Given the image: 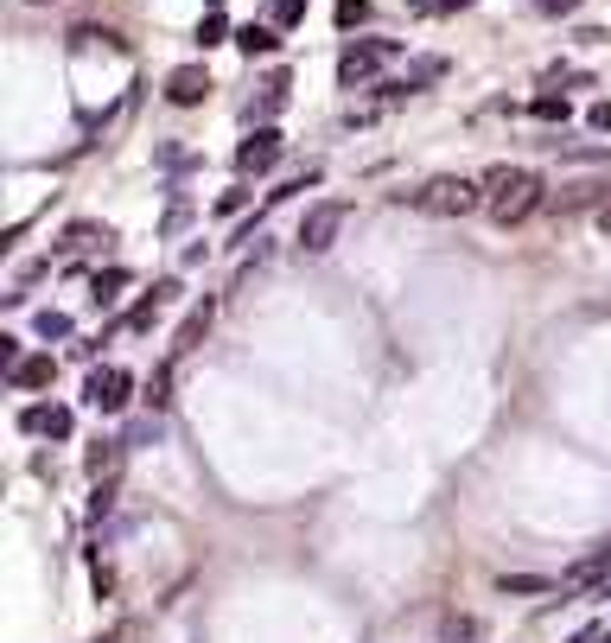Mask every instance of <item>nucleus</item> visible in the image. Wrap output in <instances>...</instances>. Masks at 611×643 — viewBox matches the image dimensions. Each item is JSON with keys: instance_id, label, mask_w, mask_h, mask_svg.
Here are the masks:
<instances>
[{"instance_id": "nucleus-1", "label": "nucleus", "mask_w": 611, "mask_h": 643, "mask_svg": "<svg viewBox=\"0 0 611 643\" xmlns=\"http://www.w3.org/2000/svg\"><path fill=\"white\" fill-rule=\"evenodd\" d=\"M541 204H548L541 172H529V166H491L484 172V211H491L503 230H510V223H529Z\"/></svg>"}, {"instance_id": "nucleus-2", "label": "nucleus", "mask_w": 611, "mask_h": 643, "mask_svg": "<svg viewBox=\"0 0 611 643\" xmlns=\"http://www.w3.org/2000/svg\"><path fill=\"white\" fill-rule=\"evenodd\" d=\"M414 211L427 217H471L484 211V179H465V172H440V179H427L421 191H408Z\"/></svg>"}, {"instance_id": "nucleus-3", "label": "nucleus", "mask_w": 611, "mask_h": 643, "mask_svg": "<svg viewBox=\"0 0 611 643\" xmlns=\"http://www.w3.org/2000/svg\"><path fill=\"white\" fill-rule=\"evenodd\" d=\"M344 223H351V204H338V198L312 204V211H306V223H300V255H325L331 242L344 236Z\"/></svg>"}, {"instance_id": "nucleus-4", "label": "nucleus", "mask_w": 611, "mask_h": 643, "mask_svg": "<svg viewBox=\"0 0 611 643\" xmlns=\"http://www.w3.org/2000/svg\"><path fill=\"white\" fill-rule=\"evenodd\" d=\"M128 389H134L128 370H96L90 382H83V402H90L96 414H121L128 408Z\"/></svg>"}, {"instance_id": "nucleus-5", "label": "nucleus", "mask_w": 611, "mask_h": 643, "mask_svg": "<svg viewBox=\"0 0 611 643\" xmlns=\"http://www.w3.org/2000/svg\"><path fill=\"white\" fill-rule=\"evenodd\" d=\"M204 96H211V71H204V64H179V71L166 77V102H179V109H198Z\"/></svg>"}, {"instance_id": "nucleus-6", "label": "nucleus", "mask_w": 611, "mask_h": 643, "mask_svg": "<svg viewBox=\"0 0 611 643\" xmlns=\"http://www.w3.org/2000/svg\"><path fill=\"white\" fill-rule=\"evenodd\" d=\"M236 160H242V172H274V166H281V134H274V128H255L249 141H242Z\"/></svg>"}, {"instance_id": "nucleus-7", "label": "nucleus", "mask_w": 611, "mask_h": 643, "mask_svg": "<svg viewBox=\"0 0 611 643\" xmlns=\"http://www.w3.org/2000/svg\"><path fill=\"white\" fill-rule=\"evenodd\" d=\"M382 58H389V45H351V51L338 58V83H344V90H357V83L370 77Z\"/></svg>"}, {"instance_id": "nucleus-8", "label": "nucleus", "mask_w": 611, "mask_h": 643, "mask_svg": "<svg viewBox=\"0 0 611 643\" xmlns=\"http://www.w3.org/2000/svg\"><path fill=\"white\" fill-rule=\"evenodd\" d=\"M172 293H179V281H160V287H153V293H147V300L134 306V312H128V319H121V325H128V332H147V325H153V319H160V312L172 306Z\"/></svg>"}, {"instance_id": "nucleus-9", "label": "nucleus", "mask_w": 611, "mask_h": 643, "mask_svg": "<svg viewBox=\"0 0 611 643\" xmlns=\"http://www.w3.org/2000/svg\"><path fill=\"white\" fill-rule=\"evenodd\" d=\"M20 427L26 433H51V440H71V408H26Z\"/></svg>"}, {"instance_id": "nucleus-10", "label": "nucleus", "mask_w": 611, "mask_h": 643, "mask_svg": "<svg viewBox=\"0 0 611 643\" xmlns=\"http://www.w3.org/2000/svg\"><path fill=\"white\" fill-rule=\"evenodd\" d=\"M13 389H51V376H58V363H51V357H20V363H13Z\"/></svg>"}, {"instance_id": "nucleus-11", "label": "nucleus", "mask_w": 611, "mask_h": 643, "mask_svg": "<svg viewBox=\"0 0 611 643\" xmlns=\"http://www.w3.org/2000/svg\"><path fill=\"white\" fill-rule=\"evenodd\" d=\"M211 312H217L211 300H204V306H191V312H185V325H179V338H172V351H179V357H185V351H191V344H198L204 332H211Z\"/></svg>"}, {"instance_id": "nucleus-12", "label": "nucleus", "mask_w": 611, "mask_h": 643, "mask_svg": "<svg viewBox=\"0 0 611 643\" xmlns=\"http://www.w3.org/2000/svg\"><path fill=\"white\" fill-rule=\"evenodd\" d=\"M599 573H611V542H605L599 554H586L580 567H567V580H561V586H567V593H580V586H592Z\"/></svg>"}, {"instance_id": "nucleus-13", "label": "nucleus", "mask_w": 611, "mask_h": 643, "mask_svg": "<svg viewBox=\"0 0 611 643\" xmlns=\"http://www.w3.org/2000/svg\"><path fill=\"white\" fill-rule=\"evenodd\" d=\"M96 242H115V230L109 223H71V230H64V249H96Z\"/></svg>"}, {"instance_id": "nucleus-14", "label": "nucleus", "mask_w": 611, "mask_h": 643, "mask_svg": "<svg viewBox=\"0 0 611 643\" xmlns=\"http://www.w3.org/2000/svg\"><path fill=\"white\" fill-rule=\"evenodd\" d=\"M236 45L249 51V58H268V51L281 45V39H274V26H242V32H236Z\"/></svg>"}, {"instance_id": "nucleus-15", "label": "nucleus", "mask_w": 611, "mask_h": 643, "mask_svg": "<svg viewBox=\"0 0 611 643\" xmlns=\"http://www.w3.org/2000/svg\"><path fill=\"white\" fill-rule=\"evenodd\" d=\"M586 204H605V185H567L561 217H567V211H586Z\"/></svg>"}, {"instance_id": "nucleus-16", "label": "nucleus", "mask_w": 611, "mask_h": 643, "mask_svg": "<svg viewBox=\"0 0 611 643\" xmlns=\"http://www.w3.org/2000/svg\"><path fill=\"white\" fill-rule=\"evenodd\" d=\"M121 287H128V274H121V268H109V274H96V281H90L96 306H115V293H121Z\"/></svg>"}, {"instance_id": "nucleus-17", "label": "nucleus", "mask_w": 611, "mask_h": 643, "mask_svg": "<svg viewBox=\"0 0 611 643\" xmlns=\"http://www.w3.org/2000/svg\"><path fill=\"white\" fill-rule=\"evenodd\" d=\"M230 39V26H223V13H204L198 20V45H223Z\"/></svg>"}, {"instance_id": "nucleus-18", "label": "nucleus", "mask_w": 611, "mask_h": 643, "mask_svg": "<svg viewBox=\"0 0 611 643\" xmlns=\"http://www.w3.org/2000/svg\"><path fill=\"white\" fill-rule=\"evenodd\" d=\"M503 593H548V580H529V573H503Z\"/></svg>"}, {"instance_id": "nucleus-19", "label": "nucleus", "mask_w": 611, "mask_h": 643, "mask_svg": "<svg viewBox=\"0 0 611 643\" xmlns=\"http://www.w3.org/2000/svg\"><path fill=\"white\" fill-rule=\"evenodd\" d=\"M370 20V0H338V26H363Z\"/></svg>"}, {"instance_id": "nucleus-20", "label": "nucleus", "mask_w": 611, "mask_h": 643, "mask_svg": "<svg viewBox=\"0 0 611 643\" xmlns=\"http://www.w3.org/2000/svg\"><path fill=\"white\" fill-rule=\"evenodd\" d=\"M39 338H71V319L64 312H39Z\"/></svg>"}, {"instance_id": "nucleus-21", "label": "nucleus", "mask_w": 611, "mask_h": 643, "mask_svg": "<svg viewBox=\"0 0 611 643\" xmlns=\"http://www.w3.org/2000/svg\"><path fill=\"white\" fill-rule=\"evenodd\" d=\"M306 20V0H274V26H293Z\"/></svg>"}, {"instance_id": "nucleus-22", "label": "nucleus", "mask_w": 611, "mask_h": 643, "mask_svg": "<svg viewBox=\"0 0 611 643\" xmlns=\"http://www.w3.org/2000/svg\"><path fill=\"white\" fill-rule=\"evenodd\" d=\"M535 115L541 121H567V102L561 96H535Z\"/></svg>"}, {"instance_id": "nucleus-23", "label": "nucleus", "mask_w": 611, "mask_h": 643, "mask_svg": "<svg viewBox=\"0 0 611 643\" xmlns=\"http://www.w3.org/2000/svg\"><path fill=\"white\" fill-rule=\"evenodd\" d=\"M102 472H115V446H96L90 453V478H102Z\"/></svg>"}, {"instance_id": "nucleus-24", "label": "nucleus", "mask_w": 611, "mask_h": 643, "mask_svg": "<svg viewBox=\"0 0 611 643\" xmlns=\"http://www.w3.org/2000/svg\"><path fill=\"white\" fill-rule=\"evenodd\" d=\"M586 121H592L599 134H611V102H592V115H586Z\"/></svg>"}, {"instance_id": "nucleus-25", "label": "nucleus", "mask_w": 611, "mask_h": 643, "mask_svg": "<svg viewBox=\"0 0 611 643\" xmlns=\"http://www.w3.org/2000/svg\"><path fill=\"white\" fill-rule=\"evenodd\" d=\"M592 223H599V236H605V242H611V198H605V204H599V211H592Z\"/></svg>"}, {"instance_id": "nucleus-26", "label": "nucleus", "mask_w": 611, "mask_h": 643, "mask_svg": "<svg viewBox=\"0 0 611 643\" xmlns=\"http://www.w3.org/2000/svg\"><path fill=\"white\" fill-rule=\"evenodd\" d=\"M452 7H471V0H421V13H452Z\"/></svg>"}, {"instance_id": "nucleus-27", "label": "nucleus", "mask_w": 611, "mask_h": 643, "mask_svg": "<svg viewBox=\"0 0 611 643\" xmlns=\"http://www.w3.org/2000/svg\"><path fill=\"white\" fill-rule=\"evenodd\" d=\"M32 7H51V0H32Z\"/></svg>"}]
</instances>
